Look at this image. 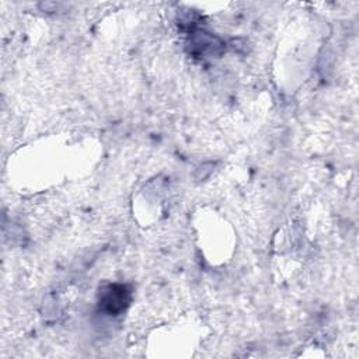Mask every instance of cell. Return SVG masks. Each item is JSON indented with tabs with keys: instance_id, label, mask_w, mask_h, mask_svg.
<instances>
[{
	"instance_id": "cell-1",
	"label": "cell",
	"mask_w": 359,
	"mask_h": 359,
	"mask_svg": "<svg viewBox=\"0 0 359 359\" xmlns=\"http://www.w3.org/2000/svg\"><path fill=\"white\" fill-rule=\"evenodd\" d=\"M129 300H130V293L126 289V286H123V285H109L101 293L100 306L105 311H108L111 314H116L128 306Z\"/></svg>"
}]
</instances>
